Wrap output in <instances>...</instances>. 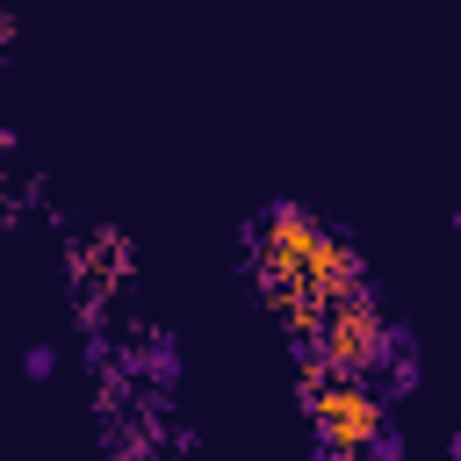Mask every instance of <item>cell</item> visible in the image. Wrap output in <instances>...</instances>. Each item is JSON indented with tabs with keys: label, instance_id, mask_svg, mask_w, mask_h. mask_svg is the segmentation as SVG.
<instances>
[{
	"label": "cell",
	"instance_id": "cell-1",
	"mask_svg": "<svg viewBox=\"0 0 461 461\" xmlns=\"http://www.w3.org/2000/svg\"><path fill=\"white\" fill-rule=\"evenodd\" d=\"M310 396H317V425H324V439L339 447V454H360L367 439H375V396L360 389V382H346V375H317L310 367Z\"/></svg>",
	"mask_w": 461,
	"mask_h": 461
},
{
	"label": "cell",
	"instance_id": "cell-2",
	"mask_svg": "<svg viewBox=\"0 0 461 461\" xmlns=\"http://www.w3.org/2000/svg\"><path fill=\"white\" fill-rule=\"evenodd\" d=\"M324 360L346 375V367H367L375 353H382V324H375V310H367V295L353 288V295H339L331 303V317H324Z\"/></svg>",
	"mask_w": 461,
	"mask_h": 461
}]
</instances>
